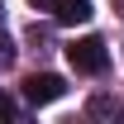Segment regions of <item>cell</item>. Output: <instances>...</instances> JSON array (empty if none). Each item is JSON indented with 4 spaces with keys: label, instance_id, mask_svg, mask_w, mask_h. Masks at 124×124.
<instances>
[{
    "label": "cell",
    "instance_id": "cell-1",
    "mask_svg": "<svg viewBox=\"0 0 124 124\" xmlns=\"http://www.w3.org/2000/svg\"><path fill=\"white\" fill-rule=\"evenodd\" d=\"M67 62L77 67V72H86V77H95V72H105V43L100 38H77V43L67 48Z\"/></svg>",
    "mask_w": 124,
    "mask_h": 124
},
{
    "label": "cell",
    "instance_id": "cell-2",
    "mask_svg": "<svg viewBox=\"0 0 124 124\" xmlns=\"http://www.w3.org/2000/svg\"><path fill=\"white\" fill-rule=\"evenodd\" d=\"M62 77H53V72H33L29 81H24V95H29V105H53V100H62Z\"/></svg>",
    "mask_w": 124,
    "mask_h": 124
},
{
    "label": "cell",
    "instance_id": "cell-3",
    "mask_svg": "<svg viewBox=\"0 0 124 124\" xmlns=\"http://www.w3.org/2000/svg\"><path fill=\"white\" fill-rule=\"evenodd\" d=\"M53 15H57V24H86L95 10H91V0H57Z\"/></svg>",
    "mask_w": 124,
    "mask_h": 124
},
{
    "label": "cell",
    "instance_id": "cell-4",
    "mask_svg": "<svg viewBox=\"0 0 124 124\" xmlns=\"http://www.w3.org/2000/svg\"><path fill=\"white\" fill-rule=\"evenodd\" d=\"M86 110H91L95 119H110V115H119V105H115L110 95H95V100H91V105H86Z\"/></svg>",
    "mask_w": 124,
    "mask_h": 124
},
{
    "label": "cell",
    "instance_id": "cell-5",
    "mask_svg": "<svg viewBox=\"0 0 124 124\" xmlns=\"http://www.w3.org/2000/svg\"><path fill=\"white\" fill-rule=\"evenodd\" d=\"M10 62H15V43L5 38V29H0V67H10Z\"/></svg>",
    "mask_w": 124,
    "mask_h": 124
},
{
    "label": "cell",
    "instance_id": "cell-6",
    "mask_svg": "<svg viewBox=\"0 0 124 124\" xmlns=\"http://www.w3.org/2000/svg\"><path fill=\"white\" fill-rule=\"evenodd\" d=\"M0 119H15V100H10L5 91H0Z\"/></svg>",
    "mask_w": 124,
    "mask_h": 124
},
{
    "label": "cell",
    "instance_id": "cell-7",
    "mask_svg": "<svg viewBox=\"0 0 124 124\" xmlns=\"http://www.w3.org/2000/svg\"><path fill=\"white\" fill-rule=\"evenodd\" d=\"M33 10H53V5H57V0H29Z\"/></svg>",
    "mask_w": 124,
    "mask_h": 124
},
{
    "label": "cell",
    "instance_id": "cell-8",
    "mask_svg": "<svg viewBox=\"0 0 124 124\" xmlns=\"http://www.w3.org/2000/svg\"><path fill=\"white\" fill-rule=\"evenodd\" d=\"M110 5H115V15H124V0H110Z\"/></svg>",
    "mask_w": 124,
    "mask_h": 124
},
{
    "label": "cell",
    "instance_id": "cell-9",
    "mask_svg": "<svg viewBox=\"0 0 124 124\" xmlns=\"http://www.w3.org/2000/svg\"><path fill=\"white\" fill-rule=\"evenodd\" d=\"M0 15H5V0H0Z\"/></svg>",
    "mask_w": 124,
    "mask_h": 124
}]
</instances>
